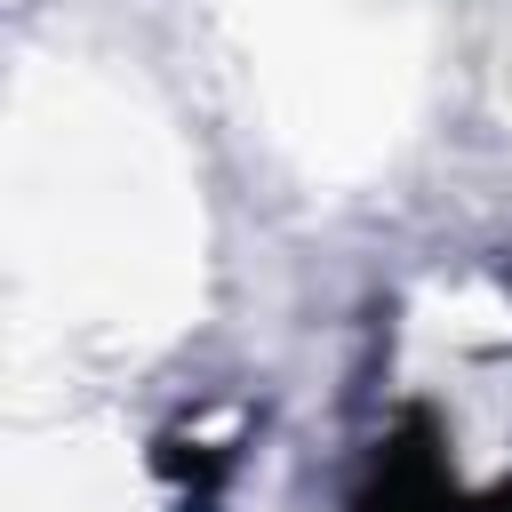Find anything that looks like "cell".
I'll return each mask as SVG.
<instances>
[{"mask_svg":"<svg viewBox=\"0 0 512 512\" xmlns=\"http://www.w3.org/2000/svg\"><path fill=\"white\" fill-rule=\"evenodd\" d=\"M352 512H512V480L488 488V496H464V488L448 480V464H440L432 416L416 408V416L384 440V456H376V472L360 480Z\"/></svg>","mask_w":512,"mask_h":512,"instance_id":"cell-1","label":"cell"}]
</instances>
